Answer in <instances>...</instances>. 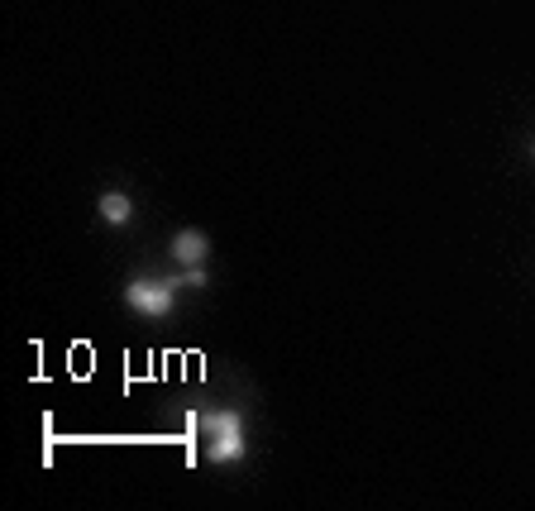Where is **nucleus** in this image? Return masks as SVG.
<instances>
[{
  "mask_svg": "<svg viewBox=\"0 0 535 511\" xmlns=\"http://www.w3.org/2000/svg\"><path fill=\"white\" fill-rule=\"evenodd\" d=\"M125 306L134 316L163 320V316H172V306H177V287H172L168 277H134L125 287Z\"/></svg>",
  "mask_w": 535,
  "mask_h": 511,
  "instance_id": "nucleus-1",
  "label": "nucleus"
},
{
  "mask_svg": "<svg viewBox=\"0 0 535 511\" xmlns=\"http://www.w3.org/2000/svg\"><path fill=\"white\" fill-rule=\"evenodd\" d=\"M168 254H172V263H182V268H201V263L211 258V239H206V230H177Z\"/></svg>",
  "mask_w": 535,
  "mask_h": 511,
  "instance_id": "nucleus-2",
  "label": "nucleus"
},
{
  "mask_svg": "<svg viewBox=\"0 0 535 511\" xmlns=\"http://www.w3.org/2000/svg\"><path fill=\"white\" fill-rule=\"evenodd\" d=\"M187 430H201V435H206V440H211V435H230V430H244V416H239V411H192V416H187Z\"/></svg>",
  "mask_w": 535,
  "mask_h": 511,
  "instance_id": "nucleus-3",
  "label": "nucleus"
},
{
  "mask_svg": "<svg viewBox=\"0 0 535 511\" xmlns=\"http://www.w3.org/2000/svg\"><path fill=\"white\" fill-rule=\"evenodd\" d=\"M249 454V445H244V430H230V435H211V445H206V464H239Z\"/></svg>",
  "mask_w": 535,
  "mask_h": 511,
  "instance_id": "nucleus-4",
  "label": "nucleus"
},
{
  "mask_svg": "<svg viewBox=\"0 0 535 511\" xmlns=\"http://www.w3.org/2000/svg\"><path fill=\"white\" fill-rule=\"evenodd\" d=\"M96 211H101V220H106L110 230H125L129 220H134V201H129V192H101Z\"/></svg>",
  "mask_w": 535,
  "mask_h": 511,
  "instance_id": "nucleus-5",
  "label": "nucleus"
},
{
  "mask_svg": "<svg viewBox=\"0 0 535 511\" xmlns=\"http://www.w3.org/2000/svg\"><path fill=\"white\" fill-rule=\"evenodd\" d=\"M168 282H172V287H206L211 277H206V268H187V273H172Z\"/></svg>",
  "mask_w": 535,
  "mask_h": 511,
  "instance_id": "nucleus-6",
  "label": "nucleus"
},
{
  "mask_svg": "<svg viewBox=\"0 0 535 511\" xmlns=\"http://www.w3.org/2000/svg\"><path fill=\"white\" fill-rule=\"evenodd\" d=\"M531 158H535V144H531Z\"/></svg>",
  "mask_w": 535,
  "mask_h": 511,
  "instance_id": "nucleus-7",
  "label": "nucleus"
}]
</instances>
